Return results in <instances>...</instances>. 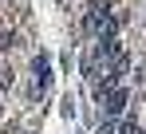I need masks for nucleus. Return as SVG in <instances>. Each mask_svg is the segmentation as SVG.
<instances>
[{"label": "nucleus", "mask_w": 146, "mask_h": 134, "mask_svg": "<svg viewBox=\"0 0 146 134\" xmlns=\"http://www.w3.org/2000/svg\"><path fill=\"white\" fill-rule=\"evenodd\" d=\"M119 20H122V16L107 12V8H91V12H87V32H95V40H115Z\"/></svg>", "instance_id": "nucleus-1"}, {"label": "nucleus", "mask_w": 146, "mask_h": 134, "mask_svg": "<svg viewBox=\"0 0 146 134\" xmlns=\"http://www.w3.org/2000/svg\"><path fill=\"white\" fill-rule=\"evenodd\" d=\"M126 99H130V91L126 87H115L107 99H103V111H107V118H119L122 111H126Z\"/></svg>", "instance_id": "nucleus-2"}, {"label": "nucleus", "mask_w": 146, "mask_h": 134, "mask_svg": "<svg viewBox=\"0 0 146 134\" xmlns=\"http://www.w3.org/2000/svg\"><path fill=\"white\" fill-rule=\"evenodd\" d=\"M32 71H36V87L51 91V63H48V55H36L32 59Z\"/></svg>", "instance_id": "nucleus-3"}]
</instances>
